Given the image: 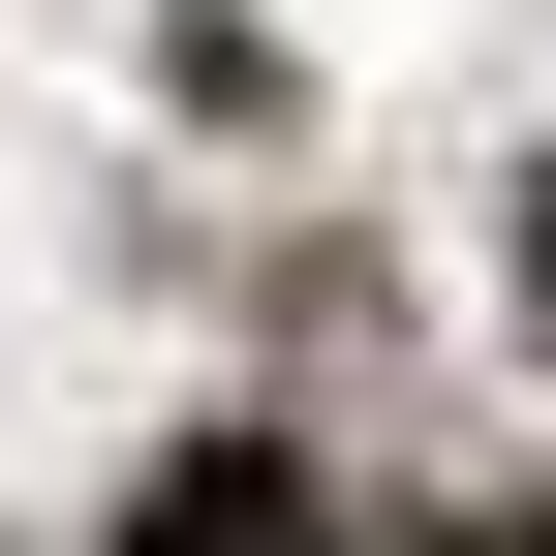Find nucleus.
Listing matches in <instances>:
<instances>
[{"label": "nucleus", "instance_id": "nucleus-1", "mask_svg": "<svg viewBox=\"0 0 556 556\" xmlns=\"http://www.w3.org/2000/svg\"><path fill=\"white\" fill-rule=\"evenodd\" d=\"M124 556H340V495H309L278 433H186V464H155V526H124Z\"/></svg>", "mask_w": 556, "mask_h": 556}, {"label": "nucleus", "instance_id": "nucleus-2", "mask_svg": "<svg viewBox=\"0 0 556 556\" xmlns=\"http://www.w3.org/2000/svg\"><path fill=\"white\" fill-rule=\"evenodd\" d=\"M526 340H556V186H526Z\"/></svg>", "mask_w": 556, "mask_h": 556}]
</instances>
